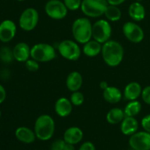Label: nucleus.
Segmentation results:
<instances>
[{
  "label": "nucleus",
  "instance_id": "obj_1",
  "mask_svg": "<svg viewBox=\"0 0 150 150\" xmlns=\"http://www.w3.org/2000/svg\"><path fill=\"white\" fill-rule=\"evenodd\" d=\"M103 61L111 67L120 65L124 57V48L119 42L109 40L102 45L101 51Z\"/></svg>",
  "mask_w": 150,
  "mask_h": 150
},
{
  "label": "nucleus",
  "instance_id": "obj_2",
  "mask_svg": "<svg viewBox=\"0 0 150 150\" xmlns=\"http://www.w3.org/2000/svg\"><path fill=\"white\" fill-rule=\"evenodd\" d=\"M72 34L78 43L83 45L92 39V23L88 18H79L73 21Z\"/></svg>",
  "mask_w": 150,
  "mask_h": 150
},
{
  "label": "nucleus",
  "instance_id": "obj_3",
  "mask_svg": "<svg viewBox=\"0 0 150 150\" xmlns=\"http://www.w3.org/2000/svg\"><path fill=\"white\" fill-rule=\"evenodd\" d=\"M35 131L37 139L40 141H48L55 132V122L48 114H42L35 122Z\"/></svg>",
  "mask_w": 150,
  "mask_h": 150
},
{
  "label": "nucleus",
  "instance_id": "obj_4",
  "mask_svg": "<svg viewBox=\"0 0 150 150\" xmlns=\"http://www.w3.org/2000/svg\"><path fill=\"white\" fill-rule=\"evenodd\" d=\"M57 57L55 48L48 43H37L31 48V57L38 62H48Z\"/></svg>",
  "mask_w": 150,
  "mask_h": 150
},
{
  "label": "nucleus",
  "instance_id": "obj_5",
  "mask_svg": "<svg viewBox=\"0 0 150 150\" xmlns=\"http://www.w3.org/2000/svg\"><path fill=\"white\" fill-rule=\"evenodd\" d=\"M108 5L107 0H82L81 10L87 17L99 18L103 16Z\"/></svg>",
  "mask_w": 150,
  "mask_h": 150
},
{
  "label": "nucleus",
  "instance_id": "obj_6",
  "mask_svg": "<svg viewBox=\"0 0 150 150\" xmlns=\"http://www.w3.org/2000/svg\"><path fill=\"white\" fill-rule=\"evenodd\" d=\"M58 51L64 59L76 61L81 55V49L76 40H64L58 45Z\"/></svg>",
  "mask_w": 150,
  "mask_h": 150
},
{
  "label": "nucleus",
  "instance_id": "obj_7",
  "mask_svg": "<svg viewBox=\"0 0 150 150\" xmlns=\"http://www.w3.org/2000/svg\"><path fill=\"white\" fill-rule=\"evenodd\" d=\"M112 34V28L109 22L100 19L92 24V38L100 43L103 44L108 41Z\"/></svg>",
  "mask_w": 150,
  "mask_h": 150
},
{
  "label": "nucleus",
  "instance_id": "obj_8",
  "mask_svg": "<svg viewBox=\"0 0 150 150\" xmlns=\"http://www.w3.org/2000/svg\"><path fill=\"white\" fill-rule=\"evenodd\" d=\"M39 21V13L36 9L28 7L21 14L18 23L21 29L26 32H31L36 28Z\"/></svg>",
  "mask_w": 150,
  "mask_h": 150
},
{
  "label": "nucleus",
  "instance_id": "obj_9",
  "mask_svg": "<svg viewBox=\"0 0 150 150\" xmlns=\"http://www.w3.org/2000/svg\"><path fill=\"white\" fill-rule=\"evenodd\" d=\"M45 12L54 20H62L67 16L68 10L60 0H48L45 5Z\"/></svg>",
  "mask_w": 150,
  "mask_h": 150
},
{
  "label": "nucleus",
  "instance_id": "obj_10",
  "mask_svg": "<svg viewBox=\"0 0 150 150\" xmlns=\"http://www.w3.org/2000/svg\"><path fill=\"white\" fill-rule=\"evenodd\" d=\"M122 32L127 40L133 43H139L144 38V30L135 22L128 21L125 23L122 26Z\"/></svg>",
  "mask_w": 150,
  "mask_h": 150
},
{
  "label": "nucleus",
  "instance_id": "obj_11",
  "mask_svg": "<svg viewBox=\"0 0 150 150\" xmlns=\"http://www.w3.org/2000/svg\"><path fill=\"white\" fill-rule=\"evenodd\" d=\"M129 145L136 150H150V133L145 130L137 131L130 136Z\"/></svg>",
  "mask_w": 150,
  "mask_h": 150
},
{
  "label": "nucleus",
  "instance_id": "obj_12",
  "mask_svg": "<svg viewBox=\"0 0 150 150\" xmlns=\"http://www.w3.org/2000/svg\"><path fill=\"white\" fill-rule=\"evenodd\" d=\"M16 25L13 21H3L0 23V41L4 43L10 42L16 36Z\"/></svg>",
  "mask_w": 150,
  "mask_h": 150
},
{
  "label": "nucleus",
  "instance_id": "obj_13",
  "mask_svg": "<svg viewBox=\"0 0 150 150\" xmlns=\"http://www.w3.org/2000/svg\"><path fill=\"white\" fill-rule=\"evenodd\" d=\"M13 57L19 62H26L31 57V48L26 42H21L15 45L13 49Z\"/></svg>",
  "mask_w": 150,
  "mask_h": 150
},
{
  "label": "nucleus",
  "instance_id": "obj_14",
  "mask_svg": "<svg viewBox=\"0 0 150 150\" xmlns=\"http://www.w3.org/2000/svg\"><path fill=\"white\" fill-rule=\"evenodd\" d=\"M54 110L59 117H67L70 116L73 111V104L70 102V99L62 97L56 101Z\"/></svg>",
  "mask_w": 150,
  "mask_h": 150
},
{
  "label": "nucleus",
  "instance_id": "obj_15",
  "mask_svg": "<svg viewBox=\"0 0 150 150\" xmlns=\"http://www.w3.org/2000/svg\"><path fill=\"white\" fill-rule=\"evenodd\" d=\"M120 130L125 136H130L136 133L139 129V122L134 117H127L120 123Z\"/></svg>",
  "mask_w": 150,
  "mask_h": 150
},
{
  "label": "nucleus",
  "instance_id": "obj_16",
  "mask_svg": "<svg viewBox=\"0 0 150 150\" xmlns=\"http://www.w3.org/2000/svg\"><path fill=\"white\" fill-rule=\"evenodd\" d=\"M83 137V133L79 127H70L64 133L63 139L67 144L76 145L80 143Z\"/></svg>",
  "mask_w": 150,
  "mask_h": 150
},
{
  "label": "nucleus",
  "instance_id": "obj_17",
  "mask_svg": "<svg viewBox=\"0 0 150 150\" xmlns=\"http://www.w3.org/2000/svg\"><path fill=\"white\" fill-rule=\"evenodd\" d=\"M83 84V77L78 71H73L69 73L66 79V86L70 92L79 91Z\"/></svg>",
  "mask_w": 150,
  "mask_h": 150
},
{
  "label": "nucleus",
  "instance_id": "obj_18",
  "mask_svg": "<svg viewBox=\"0 0 150 150\" xmlns=\"http://www.w3.org/2000/svg\"><path fill=\"white\" fill-rule=\"evenodd\" d=\"M142 88L140 83L133 81L126 85L124 89L123 95L126 100L129 101L136 100L140 96H142Z\"/></svg>",
  "mask_w": 150,
  "mask_h": 150
},
{
  "label": "nucleus",
  "instance_id": "obj_19",
  "mask_svg": "<svg viewBox=\"0 0 150 150\" xmlns=\"http://www.w3.org/2000/svg\"><path fill=\"white\" fill-rule=\"evenodd\" d=\"M16 137L19 142L23 144H32L37 139L35 131L27 127H19L15 132Z\"/></svg>",
  "mask_w": 150,
  "mask_h": 150
},
{
  "label": "nucleus",
  "instance_id": "obj_20",
  "mask_svg": "<svg viewBox=\"0 0 150 150\" xmlns=\"http://www.w3.org/2000/svg\"><path fill=\"white\" fill-rule=\"evenodd\" d=\"M104 100L108 103H118L122 98V93L119 88L109 86L103 92Z\"/></svg>",
  "mask_w": 150,
  "mask_h": 150
},
{
  "label": "nucleus",
  "instance_id": "obj_21",
  "mask_svg": "<svg viewBox=\"0 0 150 150\" xmlns=\"http://www.w3.org/2000/svg\"><path fill=\"white\" fill-rule=\"evenodd\" d=\"M103 44L95 40H90L87 42L83 44L82 51L88 57H95L101 54Z\"/></svg>",
  "mask_w": 150,
  "mask_h": 150
},
{
  "label": "nucleus",
  "instance_id": "obj_22",
  "mask_svg": "<svg viewBox=\"0 0 150 150\" xmlns=\"http://www.w3.org/2000/svg\"><path fill=\"white\" fill-rule=\"evenodd\" d=\"M128 14L134 21H142L146 16V10L139 1L132 3L128 8Z\"/></svg>",
  "mask_w": 150,
  "mask_h": 150
},
{
  "label": "nucleus",
  "instance_id": "obj_23",
  "mask_svg": "<svg viewBox=\"0 0 150 150\" xmlns=\"http://www.w3.org/2000/svg\"><path fill=\"white\" fill-rule=\"evenodd\" d=\"M125 117L124 110L120 108H113L108 111L106 114V120L109 124L117 125L121 123Z\"/></svg>",
  "mask_w": 150,
  "mask_h": 150
},
{
  "label": "nucleus",
  "instance_id": "obj_24",
  "mask_svg": "<svg viewBox=\"0 0 150 150\" xmlns=\"http://www.w3.org/2000/svg\"><path fill=\"white\" fill-rule=\"evenodd\" d=\"M104 15L108 21L112 22L118 21L122 18V12L118 6L111 4L107 6Z\"/></svg>",
  "mask_w": 150,
  "mask_h": 150
},
{
  "label": "nucleus",
  "instance_id": "obj_25",
  "mask_svg": "<svg viewBox=\"0 0 150 150\" xmlns=\"http://www.w3.org/2000/svg\"><path fill=\"white\" fill-rule=\"evenodd\" d=\"M142 111V104L139 101L132 100L130 101L126 105L124 109V112L127 117H136Z\"/></svg>",
  "mask_w": 150,
  "mask_h": 150
},
{
  "label": "nucleus",
  "instance_id": "obj_26",
  "mask_svg": "<svg viewBox=\"0 0 150 150\" xmlns=\"http://www.w3.org/2000/svg\"><path fill=\"white\" fill-rule=\"evenodd\" d=\"M70 100L73 104V105L80 106L84 102V96L81 92L76 91V92H72L71 95H70Z\"/></svg>",
  "mask_w": 150,
  "mask_h": 150
},
{
  "label": "nucleus",
  "instance_id": "obj_27",
  "mask_svg": "<svg viewBox=\"0 0 150 150\" xmlns=\"http://www.w3.org/2000/svg\"><path fill=\"white\" fill-rule=\"evenodd\" d=\"M14 59L13 51L7 47H3L0 50V59L5 63H10Z\"/></svg>",
  "mask_w": 150,
  "mask_h": 150
},
{
  "label": "nucleus",
  "instance_id": "obj_28",
  "mask_svg": "<svg viewBox=\"0 0 150 150\" xmlns=\"http://www.w3.org/2000/svg\"><path fill=\"white\" fill-rule=\"evenodd\" d=\"M64 4L68 10L75 11L81 8L82 0H64Z\"/></svg>",
  "mask_w": 150,
  "mask_h": 150
},
{
  "label": "nucleus",
  "instance_id": "obj_29",
  "mask_svg": "<svg viewBox=\"0 0 150 150\" xmlns=\"http://www.w3.org/2000/svg\"><path fill=\"white\" fill-rule=\"evenodd\" d=\"M40 62L35 60L34 59H29L27 61L25 62L26 68L30 72H36L40 68Z\"/></svg>",
  "mask_w": 150,
  "mask_h": 150
},
{
  "label": "nucleus",
  "instance_id": "obj_30",
  "mask_svg": "<svg viewBox=\"0 0 150 150\" xmlns=\"http://www.w3.org/2000/svg\"><path fill=\"white\" fill-rule=\"evenodd\" d=\"M65 144L66 142L64 139H57L51 144L50 149L51 150H63Z\"/></svg>",
  "mask_w": 150,
  "mask_h": 150
},
{
  "label": "nucleus",
  "instance_id": "obj_31",
  "mask_svg": "<svg viewBox=\"0 0 150 150\" xmlns=\"http://www.w3.org/2000/svg\"><path fill=\"white\" fill-rule=\"evenodd\" d=\"M142 98L145 103L150 105V86H147L142 89Z\"/></svg>",
  "mask_w": 150,
  "mask_h": 150
},
{
  "label": "nucleus",
  "instance_id": "obj_32",
  "mask_svg": "<svg viewBox=\"0 0 150 150\" xmlns=\"http://www.w3.org/2000/svg\"><path fill=\"white\" fill-rule=\"evenodd\" d=\"M141 124H142V126L144 130L150 133V114L145 116L142 119Z\"/></svg>",
  "mask_w": 150,
  "mask_h": 150
},
{
  "label": "nucleus",
  "instance_id": "obj_33",
  "mask_svg": "<svg viewBox=\"0 0 150 150\" xmlns=\"http://www.w3.org/2000/svg\"><path fill=\"white\" fill-rule=\"evenodd\" d=\"M79 150H95V146L92 142H86L81 145Z\"/></svg>",
  "mask_w": 150,
  "mask_h": 150
},
{
  "label": "nucleus",
  "instance_id": "obj_34",
  "mask_svg": "<svg viewBox=\"0 0 150 150\" xmlns=\"http://www.w3.org/2000/svg\"><path fill=\"white\" fill-rule=\"evenodd\" d=\"M6 96H7V94H6L5 89L2 85L0 84V104L2 103L5 100Z\"/></svg>",
  "mask_w": 150,
  "mask_h": 150
},
{
  "label": "nucleus",
  "instance_id": "obj_35",
  "mask_svg": "<svg viewBox=\"0 0 150 150\" xmlns=\"http://www.w3.org/2000/svg\"><path fill=\"white\" fill-rule=\"evenodd\" d=\"M125 1L126 0H107L108 4H111V5H115V6L120 5V4H123Z\"/></svg>",
  "mask_w": 150,
  "mask_h": 150
},
{
  "label": "nucleus",
  "instance_id": "obj_36",
  "mask_svg": "<svg viewBox=\"0 0 150 150\" xmlns=\"http://www.w3.org/2000/svg\"><path fill=\"white\" fill-rule=\"evenodd\" d=\"M108 86H108V83H107L105 81H102L100 83V89H102L103 91L105 90V89H106V88H108Z\"/></svg>",
  "mask_w": 150,
  "mask_h": 150
},
{
  "label": "nucleus",
  "instance_id": "obj_37",
  "mask_svg": "<svg viewBox=\"0 0 150 150\" xmlns=\"http://www.w3.org/2000/svg\"><path fill=\"white\" fill-rule=\"evenodd\" d=\"M63 150H76V148H75V146L73 144L66 143L65 146H64V148Z\"/></svg>",
  "mask_w": 150,
  "mask_h": 150
},
{
  "label": "nucleus",
  "instance_id": "obj_38",
  "mask_svg": "<svg viewBox=\"0 0 150 150\" xmlns=\"http://www.w3.org/2000/svg\"><path fill=\"white\" fill-rule=\"evenodd\" d=\"M136 1H139V2H141V1H143V0H136Z\"/></svg>",
  "mask_w": 150,
  "mask_h": 150
},
{
  "label": "nucleus",
  "instance_id": "obj_39",
  "mask_svg": "<svg viewBox=\"0 0 150 150\" xmlns=\"http://www.w3.org/2000/svg\"><path fill=\"white\" fill-rule=\"evenodd\" d=\"M17 1H24V0H17Z\"/></svg>",
  "mask_w": 150,
  "mask_h": 150
},
{
  "label": "nucleus",
  "instance_id": "obj_40",
  "mask_svg": "<svg viewBox=\"0 0 150 150\" xmlns=\"http://www.w3.org/2000/svg\"><path fill=\"white\" fill-rule=\"evenodd\" d=\"M1 110H0V117H1Z\"/></svg>",
  "mask_w": 150,
  "mask_h": 150
},
{
  "label": "nucleus",
  "instance_id": "obj_41",
  "mask_svg": "<svg viewBox=\"0 0 150 150\" xmlns=\"http://www.w3.org/2000/svg\"><path fill=\"white\" fill-rule=\"evenodd\" d=\"M130 150H136V149H131V148H130Z\"/></svg>",
  "mask_w": 150,
  "mask_h": 150
}]
</instances>
